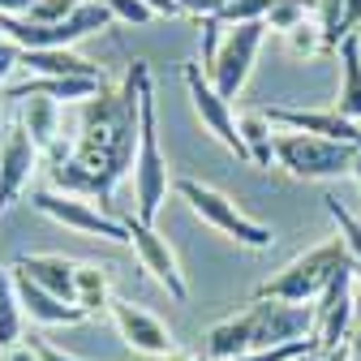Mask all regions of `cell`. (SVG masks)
I'll use <instances>...</instances> for the list:
<instances>
[{"label": "cell", "instance_id": "cell-1", "mask_svg": "<svg viewBox=\"0 0 361 361\" xmlns=\"http://www.w3.org/2000/svg\"><path fill=\"white\" fill-rule=\"evenodd\" d=\"M147 61H129L125 82L90 95L78 108V133L69 142V155L52 164V190L69 198H86L95 207L112 202V190L129 176L133 155H138V95Z\"/></svg>", "mask_w": 361, "mask_h": 361}, {"label": "cell", "instance_id": "cell-2", "mask_svg": "<svg viewBox=\"0 0 361 361\" xmlns=\"http://www.w3.org/2000/svg\"><path fill=\"white\" fill-rule=\"evenodd\" d=\"M172 190L168 180V164L159 151V121H155V78L151 69L142 73V95H138V155H133V202H138L142 224H155L164 198Z\"/></svg>", "mask_w": 361, "mask_h": 361}, {"label": "cell", "instance_id": "cell-3", "mask_svg": "<svg viewBox=\"0 0 361 361\" xmlns=\"http://www.w3.org/2000/svg\"><path fill=\"white\" fill-rule=\"evenodd\" d=\"M348 267V245L344 237H327L323 245H314L305 254H297L280 276H271L254 301H293V305H314L323 297V288L336 280V271Z\"/></svg>", "mask_w": 361, "mask_h": 361}, {"label": "cell", "instance_id": "cell-4", "mask_svg": "<svg viewBox=\"0 0 361 361\" xmlns=\"http://www.w3.org/2000/svg\"><path fill=\"white\" fill-rule=\"evenodd\" d=\"M172 190H176L180 202H190V211L202 224H211L219 237H228V241H237L245 250H271V241H276V233H271L267 224H258L254 215H245L228 194H219L215 185H202V180L180 176V180H172Z\"/></svg>", "mask_w": 361, "mask_h": 361}, {"label": "cell", "instance_id": "cell-5", "mask_svg": "<svg viewBox=\"0 0 361 361\" xmlns=\"http://www.w3.org/2000/svg\"><path fill=\"white\" fill-rule=\"evenodd\" d=\"M357 147L319 138V133H297V129H276V164L297 176V180H336L344 172H353L357 164Z\"/></svg>", "mask_w": 361, "mask_h": 361}, {"label": "cell", "instance_id": "cell-6", "mask_svg": "<svg viewBox=\"0 0 361 361\" xmlns=\"http://www.w3.org/2000/svg\"><path fill=\"white\" fill-rule=\"evenodd\" d=\"M245 314H250L254 353L314 340V327H319V319H314V305H293V301H250Z\"/></svg>", "mask_w": 361, "mask_h": 361}, {"label": "cell", "instance_id": "cell-7", "mask_svg": "<svg viewBox=\"0 0 361 361\" xmlns=\"http://www.w3.org/2000/svg\"><path fill=\"white\" fill-rule=\"evenodd\" d=\"M262 35H267V22L228 26V35L219 39V52H215L211 69H202V73L211 78V86H215L228 104L241 95V86L250 82V69H254V61H258V48H262Z\"/></svg>", "mask_w": 361, "mask_h": 361}, {"label": "cell", "instance_id": "cell-8", "mask_svg": "<svg viewBox=\"0 0 361 361\" xmlns=\"http://www.w3.org/2000/svg\"><path fill=\"white\" fill-rule=\"evenodd\" d=\"M180 78H185V90H190V104L198 112V121L207 125V133H215V142L219 147H228L241 164H250V151H245V138H241V121L233 112V104L219 95V90L211 86V78L202 73L198 61L190 65H180Z\"/></svg>", "mask_w": 361, "mask_h": 361}, {"label": "cell", "instance_id": "cell-9", "mask_svg": "<svg viewBox=\"0 0 361 361\" xmlns=\"http://www.w3.org/2000/svg\"><path fill=\"white\" fill-rule=\"evenodd\" d=\"M30 207H35L39 215L65 224V228L82 233V237H104V241H125V245H129L125 219L108 215L104 207L86 202V198H69V194H56V190H35V194H30Z\"/></svg>", "mask_w": 361, "mask_h": 361}, {"label": "cell", "instance_id": "cell-10", "mask_svg": "<svg viewBox=\"0 0 361 361\" xmlns=\"http://www.w3.org/2000/svg\"><path fill=\"white\" fill-rule=\"evenodd\" d=\"M125 228H129V245H133V254H138L142 271H147V276H151L172 301H185V297H190V284H185V276H180V262H176L172 245L155 233V224H142L138 215H129Z\"/></svg>", "mask_w": 361, "mask_h": 361}, {"label": "cell", "instance_id": "cell-11", "mask_svg": "<svg viewBox=\"0 0 361 361\" xmlns=\"http://www.w3.org/2000/svg\"><path fill=\"white\" fill-rule=\"evenodd\" d=\"M353 262L336 271V280L323 288V297L314 301V340H319V353L323 348H340L348 344V327H353V310H357V293H353Z\"/></svg>", "mask_w": 361, "mask_h": 361}, {"label": "cell", "instance_id": "cell-12", "mask_svg": "<svg viewBox=\"0 0 361 361\" xmlns=\"http://www.w3.org/2000/svg\"><path fill=\"white\" fill-rule=\"evenodd\" d=\"M108 314H112L121 340H125L133 353H142V357H168V353L176 348V344H172V331L155 319L151 310L133 305V301H125V297H112Z\"/></svg>", "mask_w": 361, "mask_h": 361}, {"label": "cell", "instance_id": "cell-13", "mask_svg": "<svg viewBox=\"0 0 361 361\" xmlns=\"http://www.w3.org/2000/svg\"><path fill=\"white\" fill-rule=\"evenodd\" d=\"M39 164V151L30 142V133L22 125H9L5 142H0V215L9 211V202L26 190V180Z\"/></svg>", "mask_w": 361, "mask_h": 361}, {"label": "cell", "instance_id": "cell-14", "mask_svg": "<svg viewBox=\"0 0 361 361\" xmlns=\"http://www.w3.org/2000/svg\"><path fill=\"white\" fill-rule=\"evenodd\" d=\"M13 288H18L22 314H26L30 323H43V327H73V323L86 319L82 305H73V301H65V297H56V293H48V288L30 284L26 276H18V271H13Z\"/></svg>", "mask_w": 361, "mask_h": 361}, {"label": "cell", "instance_id": "cell-15", "mask_svg": "<svg viewBox=\"0 0 361 361\" xmlns=\"http://www.w3.org/2000/svg\"><path fill=\"white\" fill-rule=\"evenodd\" d=\"M9 271H18V276H26L30 284L48 288V293H56V297H65V301L78 297V262L65 258V254H22ZM73 305H78V301H73Z\"/></svg>", "mask_w": 361, "mask_h": 361}, {"label": "cell", "instance_id": "cell-16", "mask_svg": "<svg viewBox=\"0 0 361 361\" xmlns=\"http://www.w3.org/2000/svg\"><path fill=\"white\" fill-rule=\"evenodd\" d=\"M39 155H56L61 151V104L48 95H30L22 99V121H18Z\"/></svg>", "mask_w": 361, "mask_h": 361}, {"label": "cell", "instance_id": "cell-17", "mask_svg": "<svg viewBox=\"0 0 361 361\" xmlns=\"http://www.w3.org/2000/svg\"><path fill=\"white\" fill-rule=\"evenodd\" d=\"M336 61H340V90H336V112L344 121H357L361 125V35H348L340 48H336Z\"/></svg>", "mask_w": 361, "mask_h": 361}, {"label": "cell", "instance_id": "cell-18", "mask_svg": "<svg viewBox=\"0 0 361 361\" xmlns=\"http://www.w3.org/2000/svg\"><path fill=\"white\" fill-rule=\"evenodd\" d=\"M22 69L30 78H86V82H104V69L82 61L69 48H48V52H22Z\"/></svg>", "mask_w": 361, "mask_h": 361}, {"label": "cell", "instance_id": "cell-19", "mask_svg": "<svg viewBox=\"0 0 361 361\" xmlns=\"http://www.w3.org/2000/svg\"><path fill=\"white\" fill-rule=\"evenodd\" d=\"M99 90H104V82H86V78H30L22 86H5V95L18 99V104L30 99V95H48L56 104H82L90 95H99Z\"/></svg>", "mask_w": 361, "mask_h": 361}, {"label": "cell", "instance_id": "cell-20", "mask_svg": "<svg viewBox=\"0 0 361 361\" xmlns=\"http://www.w3.org/2000/svg\"><path fill=\"white\" fill-rule=\"evenodd\" d=\"M254 353V340H250V314H228L219 319L211 331H207V344H202V357L207 361H233V357H245Z\"/></svg>", "mask_w": 361, "mask_h": 361}, {"label": "cell", "instance_id": "cell-21", "mask_svg": "<svg viewBox=\"0 0 361 361\" xmlns=\"http://www.w3.org/2000/svg\"><path fill=\"white\" fill-rule=\"evenodd\" d=\"M73 301L86 310V319L112 305V276L104 262H78V297Z\"/></svg>", "mask_w": 361, "mask_h": 361}, {"label": "cell", "instance_id": "cell-22", "mask_svg": "<svg viewBox=\"0 0 361 361\" xmlns=\"http://www.w3.org/2000/svg\"><path fill=\"white\" fill-rule=\"evenodd\" d=\"M241 138H245V151H250V168H271L276 164V125L267 121V112H250L241 116Z\"/></svg>", "mask_w": 361, "mask_h": 361}, {"label": "cell", "instance_id": "cell-23", "mask_svg": "<svg viewBox=\"0 0 361 361\" xmlns=\"http://www.w3.org/2000/svg\"><path fill=\"white\" fill-rule=\"evenodd\" d=\"M22 301H18V288H13V271L0 267V348H13L22 340Z\"/></svg>", "mask_w": 361, "mask_h": 361}, {"label": "cell", "instance_id": "cell-24", "mask_svg": "<svg viewBox=\"0 0 361 361\" xmlns=\"http://www.w3.org/2000/svg\"><path fill=\"white\" fill-rule=\"evenodd\" d=\"M280 0H224V9L215 13L219 26H245V22H267L271 9H276Z\"/></svg>", "mask_w": 361, "mask_h": 361}, {"label": "cell", "instance_id": "cell-25", "mask_svg": "<svg viewBox=\"0 0 361 361\" xmlns=\"http://www.w3.org/2000/svg\"><path fill=\"white\" fill-rule=\"evenodd\" d=\"M327 202V215L336 219V228H340V237H344V245H348V262L361 271V219L348 211V207H340V198H323Z\"/></svg>", "mask_w": 361, "mask_h": 361}, {"label": "cell", "instance_id": "cell-26", "mask_svg": "<svg viewBox=\"0 0 361 361\" xmlns=\"http://www.w3.org/2000/svg\"><path fill=\"white\" fill-rule=\"evenodd\" d=\"M284 39H288V52H293V56H301V61L327 56V39H323L319 22H301V26H297V30H288Z\"/></svg>", "mask_w": 361, "mask_h": 361}, {"label": "cell", "instance_id": "cell-27", "mask_svg": "<svg viewBox=\"0 0 361 361\" xmlns=\"http://www.w3.org/2000/svg\"><path fill=\"white\" fill-rule=\"evenodd\" d=\"M310 9H314V0H280V5L271 9L267 26L280 30V35H288V30H297L301 22H310Z\"/></svg>", "mask_w": 361, "mask_h": 361}, {"label": "cell", "instance_id": "cell-28", "mask_svg": "<svg viewBox=\"0 0 361 361\" xmlns=\"http://www.w3.org/2000/svg\"><path fill=\"white\" fill-rule=\"evenodd\" d=\"M99 5L116 18V22H129V26H147L155 18V9L147 5V0H99Z\"/></svg>", "mask_w": 361, "mask_h": 361}, {"label": "cell", "instance_id": "cell-29", "mask_svg": "<svg viewBox=\"0 0 361 361\" xmlns=\"http://www.w3.org/2000/svg\"><path fill=\"white\" fill-rule=\"evenodd\" d=\"M314 353H319V340H301V344L267 348V353H245V357H233V361H301V357H314Z\"/></svg>", "mask_w": 361, "mask_h": 361}, {"label": "cell", "instance_id": "cell-30", "mask_svg": "<svg viewBox=\"0 0 361 361\" xmlns=\"http://www.w3.org/2000/svg\"><path fill=\"white\" fill-rule=\"evenodd\" d=\"M78 5H82V0H39L26 22H35V26H61Z\"/></svg>", "mask_w": 361, "mask_h": 361}, {"label": "cell", "instance_id": "cell-31", "mask_svg": "<svg viewBox=\"0 0 361 361\" xmlns=\"http://www.w3.org/2000/svg\"><path fill=\"white\" fill-rule=\"evenodd\" d=\"M26 344H30L35 361H82V357H69V353H61L56 344H48V340H39V336H26Z\"/></svg>", "mask_w": 361, "mask_h": 361}, {"label": "cell", "instance_id": "cell-32", "mask_svg": "<svg viewBox=\"0 0 361 361\" xmlns=\"http://www.w3.org/2000/svg\"><path fill=\"white\" fill-rule=\"evenodd\" d=\"M176 9H180V13H194V18L202 22V18H215V13L224 9V0H176Z\"/></svg>", "mask_w": 361, "mask_h": 361}, {"label": "cell", "instance_id": "cell-33", "mask_svg": "<svg viewBox=\"0 0 361 361\" xmlns=\"http://www.w3.org/2000/svg\"><path fill=\"white\" fill-rule=\"evenodd\" d=\"M13 65H22V48L0 35V86H5V78H9V69H13Z\"/></svg>", "mask_w": 361, "mask_h": 361}, {"label": "cell", "instance_id": "cell-34", "mask_svg": "<svg viewBox=\"0 0 361 361\" xmlns=\"http://www.w3.org/2000/svg\"><path fill=\"white\" fill-rule=\"evenodd\" d=\"M348 357L361 361V293H357V310H353V327H348Z\"/></svg>", "mask_w": 361, "mask_h": 361}, {"label": "cell", "instance_id": "cell-35", "mask_svg": "<svg viewBox=\"0 0 361 361\" xmlns=\"http://www.w3.org/2000/svg\"><path fill=\"white\" fill-rule=\"evenodd\" d=\"M39 0H0V18H30Z\"/></svg>", "mask_w": 361, "mask_h": 361}, {"label": "cell", "instance_id": "cell-36", "mask_svg": "<svg viewBox=\"0 0 361 361\" xmlns=\"http://www.w3.org/2000/svg\"><path fill=\"white\" fill-rule=\"evenodd\" d=\"M361 30V0H344V39Z\"/></svg>", "mask_w": 361, "mask_h": 361}, {"label": "cell", "instance_id": "cell-37", "mask_svg": "<svg viewBox=\"0 0 361 361\" xmlns=\"http://www.w3.org/2000/svg\"><path fill=\"white\" fill-rule=\"evenodd\" d=\"M319 361H353V357H348V344H340V348H323Z\"/></svg>", "mask_w": 361, "mask_h": 361}, {"label": "cell", "instance_id": "cell-38", "mask_svg": "<svg viewBox=\"0 0 361 361\" xmlns=\"http://www.w3.org/2000/svg\"><path fill=\"white\" fill-rule=\"evenodd\" d=\"M159 361H202L198 353H185V348H172L168 357H159Z\"/></svg>", "mask_w": 361, "mask_h": 361}, {"label": "cell", "instance_id": "cell-39", "mask_svg": "<svg viewBox=\"0 0 361 361\" xmlns=\"http://www.w3.org/2000/svg\"><path fill=\"white\" fill-rule=\"evenodd\" d=\"M353 176H357V185H361V155H357V164H353Z\"/></svg>", "mask_w": 361, "mask_h": 361}]
</instances>
